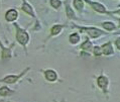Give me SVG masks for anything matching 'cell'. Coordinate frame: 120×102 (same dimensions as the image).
<instances>
[{
    "instance_id": "1",
    "label": "cell",
    "mask_w": 120,
    "mask_h": 102,
    "mask_svg": "<svg viewBox=\"0 0 120 102\" xmlns=\"http://www.w3.org/2000/svg\"><path fill=\"white\" fill-rule=\"evenodd\" d=\"M16 38H17V41L20 42L21 45H25L28 41V35L27 34L22 30V29H18L17 30V34H16Z\"/></svg>"
},
{
    "instance_id": "2",
    "label": "cell",
    "mask_w": 120,
    "mask_h": 102,
    "mask_svg": "<svg viewBox=\"0 0 120 102\" xmlns=\"http://www.w3.org/2000/svg\"><path fill=\"white\" fill-rule=\"evenodd\" d=\"M82 30H86L92 38H97L102 34V31L97 28H82Z\"/></svg>"
},
{
    "instance_id": "3",
    "label": "cell",
    "mask_w": 120,
    "mask_h": 102,
    "mask_svg": "<svg viewBox=\"0 0 120 102\" xmlns=\"http://www.w3.org/2000/svg\"><path fill=\"white\" fill-rule=\"evenodd\" d=\"M17 15H18L17 11L14 10V9H11V10H9L6 13V20H8V21L15 20V19L17 18Z\"/></svg>"
},
{
    "instance_id": "4",
    "label": "cell",
    "mask_w": 120,
    "mask_h": 102,
    "mask_svg": "<svg viewBox=\"0 0 120 102\" xmlns=\"http://www.w3.org/2000/svg\"><path fill=\"white\" fill-rule=\"evenodd\" d=\"M90 4L95 10H97L98 12H106V9L103 5L99 4V3H95V2H90Z\"/></svg>"
},
{
    "instance_id": "5",
    "label": "cell",
    "mask_w": 120,
    "mask_h": 102,
    "mask_svg": "<svg viewBox=\"0 0 120 102\" xmlns=\"http://www.w3.org/2000/svg\"><path fill=\"white\" fill-rule=\"evenodd\" d=\"M45 77L49 81H55L56 79V72H54L52 70H49L45 72Z\"/></svg>"
},
{
    "instance_id": "6",
    "label": "cell",
    "mask_w": 120,
    "mask_h": 102,
    "mask_svg": "<svg viewBox=\"0 0 120 102\" xmlns=\"http://www.w3.org/2000/svg\"><path fill=\"white\" fill-rule=\"evenodd\" d=\"M103 53H104L105 55H111L113 54V49L111 47V44L108 42V44H106L103 45Z\"/></svg>"
},
{
    "instance_id": "7",
    "label": "cell",
    "mask_w": 120,
    "mask_h": 102,
    "mask_svg": "<svg viewBox=\"0 0 120 102\" xmlns=\"http://www.w3.org/2000/svg\"><path fill=\"white\" fill-rule=\"evenodd\" d=\"M107 84H108V81H107V79H106L105 77H99L98 79V85H99V87L100 88H105L106 86H107Z\"/></svg>"
},
{
    "instance_id": "8",
    "label": "cell",
    "mask_w": 120,
    "mask_h": 102,
    "mask_svg": "<svg viewBox=\"0 0 120 102\" xmlns=\"http://www.w3.org/2000/svg\"><path fill=\"white\" fill-rule=\"evenodd\" d=\"M22 10H23V11H25L26 13H28V14H30L31 16L33 15L32 8L27 4V3H23V5H22Z\"/></svg>"
},
{
    "instance_id": "9",
    "label": "cell",
    "mask_w": 120,
    "mask_h": 102,
    "mask_svg": "<svg viewBox=\"0 0 120 102\" xmlns=\"http://www.w3.org/2000/svg\"><path fill=\"white\" fill-rule=\"evenodd\" d=\"M18 78H19L18 76H8V77H6L4 79V81L7 82V83H14V82L17 80Z\"/></svg>"
},
{
    "instance_id": "10",
    "label": "cell",
    "mask_w": 120,
    "mask_h": 102,
    "mask_svg": "<svg viewBox=\"0 0 120 102\" xmlns=\"http://www.w3.org/2000/svg\"><path fill=\"white\" fill-rule=\"evenodd\" d=\"M79 39H80V38H79V35L77 34H72L71 37H70V42H71L72 44H77V42H79Z\"/></svg>"
},
{
    "instance_id": "11",
    "label": "cell",
    "mask_w": 120,
    "mask_h": 102,
    "mask_svg": "<svg viewBox=\"0 0 120 102\" xmlns=\"http://www.w3.org/2000/svg\"><path fill=\"white\" fill-rule=\"evenodd\" d=\"M10 93H11L10 90H9L8 88H6V87H3V88L0 89V95H1V96H6V95H8Z\"/></svg>"
},
{
    "instance_id": "12",
    "label": "cell",
    "mask_w": 120,
    "mask_h": 102,
    "mask_svg": "<svg viewBox=\"0 0 120 102\" xmlns=\"http://www.w3.org/2000/svg\"><path fill=\"white\" fill-rule=\"evenodd\" d=\"M74 4H75V7L78 9V10H80V9L83 8V1L82 0H75Z\"/></svg>"
},
{
    "instance_id": "13",
    "label": "cell",
    "mask_w": 120,
    "mask_h": 102,
    "mask_svg": "<svg viewBox=\"0 0 120 102\" xmlns=\"http://www.w3.org/2000/svg\"><path fill=\"white\" fill-rule=\"evenodd\" d=\"M103 27L108 29V30H112L114 28V24L111 23V22H105V23H103Z\"/></svg>"
},
{
    "instance_id": "14",
    "label": "cell",
    "mask_w": 120,
    "mask_h": 102,
    "mask_svg": "<svg viewBox=\"0 0 120 102\" xmlns=\"http://www.w3.org/2000/svg\"><path fill=\"white\" fill-rule=\"evenodd\" d=\"M61 29H62V26L61 25H56L52 27V34H58L60 31H61Z\"/></svg>"
},
{
    "instance_id": "15",
    "label": "cell",
    "mask_w": 120,
    "mask_h": 102,
    "mask_svg": "<svg viewBox=\"0 0 120 102\" xmlns=\"http://www.w3.org/2000/svg\"><path fill=\"white\" fill-rule=\"evenodd\" d=\"M90 48H91V42L89 41H86L84 44L82 45V49H84V50H90Z\"/></svg>"
},
{
    "instance_id": "16",
    "label": "cell",
    "mask_w": 120,
    "mask_h": 102,
    "mask_svg": "<svg viewBox=\"0 0 120 102\" xmlns=\"http://www.w3.org/2000/svg\"><path fill=\"white\" fill-rule=\"evenodd\" d=\"M51 3H52V5L54 6V7H60V5H61V1L60 0H52L51 1Z\"/></svg>"
},
{
    "instance_id": "17",
    "label": "cell",
    "mask_w": 120,
    "mask_h": 102,
    "mask_svg": "<svg viewBox=\"0 0 120 102\" xmlns=\"http://www.w3.org/2000/svg\"><path fill=\"white\" fill-rule=\"evenodd\" d=\"M67 15H68L70 18H73V17H74V12L72 11V9L70 8L69 6L67 7Z\"/></svg>"
},
{
    "instance_id": "18",
    "label": "cell",
    "mask_w": 120,
    "mask_h": 102,
    "mask_svg": "<svg viewBox=\"0 0 120 102\" xmlns=\"http://www.w3.org/2000/svg\"><path fill=\"white\" fill-rule=\"evenodd\" d=\"M94 53H95V55H97V56H100V55H101V50H100V48L96 47V48H95V50H94Z\"/></svg>"
},
{
    "instance_id": "19",
    "label": "cell",
    "mask_w": 120,
    "mask_h": 102,
    "mask_svg": "<svg viewBox=\"0 0 120 102\" xmlns=\"http://www.w3.org/2000/svg\"><path fill=\"white\" fill-rule=\"evenodd\" d=\"M116 45H117V48L120 50V38H118L117 41H116Z\"/></svg>"
},
{
    "instance_id": "20",
    "label": "cell",
    "mask_w": 120,
    "mask_h": 102,
    "mask_svg": "<svg viewBox=\"0 0 120 102\" xmlns=\"http://www.w3.org/2000/svg\"><path fill=\"white\" fill-rule=\"evenodd\" d=\"M117 13H119V14H120V10H118V11H117Z\"/></svg>"
}]
</instances>
